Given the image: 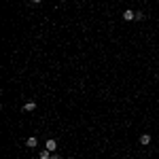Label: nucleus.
I'll list each match as a JSON object with an SVG mask.
<instances>
[{
	"mask_svg": "<svg viewBox=\"0 0 159 159\" xmlns=\"http://www.w3.org/2000/svg\"><path fill=\"white\" fill-rule=\"evenodd\" d=\"M25 147H28V148H36L38 147V138H36V136H30V138L25 140Z\"/></svg>",
	"mask_w": 159,
	"mask_h": 159,
	"instance_id": "f257e3e1",
	"label": "nucleus"
},
{
	"mask_svg": "<svg viewBox=\"0 0 159 159\" xmlns=\"http://www.w3.org/2000/svg\"><path fill=\"white\" fill-rule=\"evenodd\" d=\"M40 159H51V151L49 148H45V151H40V155H38Z\"/></svg>",
	"mask_w": 159,
	"mask_h": 159,
	"instance_id": "423d86ee",
	"label": "nucleus"
},
{
	"mask_svg": "<svg viewBox=\"0 0 159 159\" xmlns=\"http://www.w3.org/2000/svg\"><path fill=\"white\" fill-rule=\"evenodd\" d=\"M51 159H61V157L60 155H51Z\"/></svg>",
	"mask_w": 159,
	"mask_h": 159,
	"instance_id": "6e6552de",
	"label": "nucleus"
},
{
	"mask_svg": "<svg viewBox=\"0 0 159 159\" xmlns=\"http://www.w3.org/2000/svg\"><path fill=\"white\" fill-rule=\"evenodd\" d=\"M34 110H36V102L34 100H30V102L24 104V112H34Z\"/></svg>",
	"mask_w": 159,
	"mask_h": 159,
	"instance_id": "7ed1b4c3",
	"label": "nucleus"
},
{
	"mask_svg": "<svg viewBox=\"0 0 159 159\" xmlns=\"http://www.w3.org/2000/svg\"><path fill=\"white\" fill-rule=\"evenodd\" d=\"M60 2H66V0H60Z\"/></svg>",
	"mask_w": 159,
	"mask_h": 159,
	"instance_id": "9d476101",
	"label": "nucleus"
},
{
	"mask_svg": "<svg viewBox=\"0 0 159 159\" xmlns=\"http://www.w3.org/2000/svg\"><path fill=\"white\" fill-rule=\"evenodd\" d=\"M45 148H49L51 153H53V151H55V148H57V142H55V140H53V138H49V140H47V144H45Z\"/></svg>",
	"mask_w": 159,
	"mask_h": 159,
	"instance_id": "20e7f679",
	"label": "nucleus"
},
{
	"mask_svg": "<svg viewBox=\"0 0 159 159\" xmlns=\"http://www.w3.org/2000/svg\"><path fill=\"white\" fill-rule=\"evenodd\" d=\"M136 19H138V21H142V19H144V13H140V11H136Z\"/></svg>",
	"mask_w": 159,
	"mask_h": 159,
	"instance_id": "0eeeda50",
	"label": "nucleus"
},
{
	"mask_svg": "<svg viewBox=\"0 0 159 159\" xmlns=\"http://www.w3.org/2000/svg\"><path fill=\"white\" fill-rule=\"evenodd\" d=\"M123 19H125V21H134L136 19V11H132V9L123 11Z\"/></svg>",
	"mask_w": 159,
	"mask_h": 159,
	"instance_id": "f03ea898",
	"label": "nucleus"
},
{
	"mask_svg": "<svg viewBox=\"0 0 159 159\" xmlns=\"http://www.w3.org/2000/svg\"><path fill=\"white\" fill-rule=\"evenodd\" d=\"M140 144H142V147L151 144V134H142V136H140Z\"/></svg>",
	"mask_w": 159,
	"mask_h": 159,
	"instance_id": "39448f33",
	"label": "nucleus"
},
{
	"mask_svg": "<svg viewBox=\"0 0 159 159\" xmlns=\"http://www.w3.org/2000/svg\"><path fill=\"white\" fill-rule=\"evenodd\" d=\"M32 2H34V4H38V2H40V0H32Z\"/></svg>",
	"mask_w": 159,
	"mask_h": 159,
	"instance_id": "1a4fd4ad",
	"label": "nucleus"
}]
</instances>
